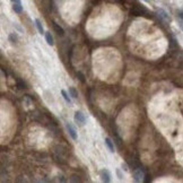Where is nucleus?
<instances>
[{
    "label": "nucleus",
    "instance_id": "obj_1",
    "mask_svg": "<svg viewBox=\"0 0 183 183\" xmlns=\"http://www.w3.org/2000/svg\"><path fill=\"white\" fill-rule=\"evenodd\" d=\"M74 120L76 122L77 124L79 127H82L85 126V123H86V116H85V114L80 112V111H76L75 112V115H74Z\"/></svg>",
    "mask_w": 183,
    "mask_h": 183
},
{
    "label": "nucleus",
    "instance_id": "obj_15",
    "mask_svg": "<svg viewBox=\"0 0 183 183\" xmlns=\"http://www.w3.org/2000/svg\"><path fill=\"white\" fill-rule=\"evenodd\" d=\"M77 76H78V78H79V80H80V82H84V84L86 82V80H85V76L82 75V72H78V74H77Z\"/></svg>",
    "mask_w": 183,
    "mask_h": 183
},
{
    "label": "nucleus",
    "instance_id": "obj_10",
    "mask_svg": "<svg viewBox=\"0 0 183 183\" xmlns=\"http://www.w3.org/2000/svg\"><path fill=\"white\" fill-rule=\"evenodd\" d=\"M35 26H36V28H38V31L40 34H45L44 28H43L42 23H41V20H40V19H35Z\"/></svg>",
    "mask_w": 183,
    "mask_h": 183
},
{
    "label": "nucleus",
    "instance_id": "obj_16",
    "mask_svg": "<svg viewBox=\"0 0 183 183\" xmlns=\"http://www.w3.org/2000/svg\"><path fill=\"white\" fill-rule=\"evenodd\" d=\"M121 166H122V170L124 171V172H128V171H129V166H128L127 163H122Z\"/></svg>",
    "mask_w": 183,
    "mask_h": 183
},
{
    "label": "nucleus",
    "instance_id": "obj_9",
    "mask_svg": "<svg viewBox=\"0 0 183 183\" xmlns=\"http://www.w3.org/2000/svg\"><path fill=\"white\" fill-rule=\"evenodd\" d=\"M105 145L107 146L108 150H110L111 153H114V152H115V149H114L113 141H112V140H111L110 138H105Z\"/></svg>",
    "mask_w": 183,
    "mask_h": 183
},
{
    "label": "nucleus",
    "instance_id": "obj_19",
    "mask_svg": "<svg viewBox=\"0 0 183 183\" xmlns=\"http://www.w3.org/2000/svg\"><path fill=\"white\" fill-rule=\"evenodd\" d=\"M179 26H180V28L183 31V20H180V22H179Z\"/></svg>",
    "mask_w": 183,
    "mask_h": 183
},
{
    "label": "nucleus",
    "instance_id": "obj_7",
    "mask_svg": "<svg viewBox=\"0 0 183 183\" xmlns=\"http://www.w3.org/2000/svg\"><path fill=\"white\" fill-rule=\"evenodd\" d=\"M61 95H62V97H63V100L67 102L69 105H71L72 104V101H71V97H70V94H68L64 89H61Z\"/></svg>",
    "mask_w": 183,
    "mask_h": 183
},
{
    "label": "nucleus",
    "instance_id": "obj_17",
    "mask_svg": "<svg viewBox=\"0 0 183 183\" xmlns=\"http://www.w3.org/2000/svg\"><path fill=\"white\" fill-rule=\"evenodd\" d=\"M177 16L181 20H183V10H177Z\"/></svg>",
    "mask_w": 183,
    "mask_h": 183
},
{
    "label": "nucleus",
    "instance_id": "obj_12",
    "mask_svg": "<svg viewBox=\"0 0 183 183\" xmlns=\"http://www.w3.org/2000/svg\"><path fill=\"white\" fill-rule=\"evenodd\" d=\"M13 10L16 14H22V12H23L22 4H13Z\"/></svg>",
    "mask_w": 183,
    "mask_h": 183
},
{
    "label": "nucleus",
    "instance_id": "obj_18",
    "mask_svg": "<svg viewBox=\"0 0 183 183\" xmlns=\"http://www.w3.org/2000/svg\"><path fill=\"white\" fill-rule=\"evenodd\" d=\"M116 174H118V177H119V179H123V175H122V173H121V171L119 170V169L116 170Z\"/></svg>",
    "mask_w": 183,
    "mask_h": 183
},
{
    "label": "nucleus",
    "instance_id": "obj_6",
    "mask_svg": "<svg viewBox=\"0 0 183 183\" xmlns=\"http://www.w3.org/2000/svg\"><path fill=\"white\" fill-rule=\"evenodd\" d=\"M157 14L159 15V17H162L163 19H165V20H167V22H171V17L170 15L165 12L164 9H162V8H159V9H157Z\"/></svg>",
    "mask_w": 183,
    "mask_h": 183
},
{
    "label": "nucleus",
    "instance_id": "obj_4",
    "mask_svg": "<svg viewBox=\"0 0 183 183\" xmlns=\"http://www.w3.org/2000/svg\"><path fill=\"white\" fill-rule=\"evenodd\" d=\"M144 177V172L141 171V169H137V171L133 172V180L136 182H141Z\"/></svg>",
    "mask_w": 183,
    "mask_h": 183
},
{
    "label": "nucleus",
    "instance_id": "obj_3",
    "mask_svg": "<svg viewBox=\"0 0 183 183\" xmlns=\"http://www.w3.org/2000/svg\"><path fill=\"white\" fill-rule=\"evenodd\" d=\"M66 128H67V130H68V133H69V136L71 137V139H74V140H77L78 136H77V132H76V130H75V128L71 126L70 123H67V124H66Z\"/></svg>",
    "mask_w": 183,
    "mask_h": 183
},
{
    "label": "nucleus",
    "instance_id": "obj_20",
    "mask_svg": "<svg viewBox=\"0 0 183 183\" xmlns=\"http://www.w3.org/2000/svg\"><path fill=\"white\" fill-rule=\"evenodd\" d=\"M10 1H12L13 4H22V2H20V0H10Z\"/></svg>",
    "mask_w": 183,
    "mask_h": 183
},
{
    "label": "nucleus",
    "instance_id": "obj_2",
    "mask_svg": "<svg viewBox=\"0 0 183 183\" xmlns=\"http://www.w3.org/2000/svg\"><path fill=\"white\" fill-rule=\"evenodd\" d=\"M100 177H101V180L103 182L105 183H108L111 182V174H110V172L108 170H101L100 171Z\"/></svg>",
    "mask_w": 183,
    "mask_h": 183
},
{
    "label": "nucleus",
    "instance_id": "obj_5",
    "mask_svg": "<svg viewBox=\"0 0 183 183\" xmlns=\"http://www.w3.org/2000/svg\"><path fill=\"white\" fill-rule=\"evenodd\" d=\"M52 26H53V30L56 31V33H57L59 36H63V35H64V31H63V28L59 25V24L53 22V23H52Z\"/></svg>",
    "mask_w": 183,
    "mask_h": 183
},
{
    "label": "nucleus",
    "instance_id": "obj_14",
    "mask_svg": "<svg viewBox=\"0 0 183 183\" xmlns=\"http://www.w3.org/2000/svg\"><path fill=\"white\" fill-rule=\"evenodd\" d=\"M17 87H18L19 89H23V88H26V85L24 82H22V80H18L17 82Z\"/></svg>",
    "mask_w": 183,
    "mask_h": 183
},
{
    "label": "nucleus",
    "instance_id": "obj_13",
    "mask_svg": "<svg viewBox=\"0 0 183 183\" xmlns=\"http://www.w3.org/2000/svg\"><path fill=\"white\" fill-rule=\"evenodd\" d=\"M69 94L72 98H78V92L75 87H69Z\"/></svg>",
    "mask_w": 183,
    "mask_h": 183
},
{
    "label": "nucleus",
    "instance_id": "obj_8",
    "mask_svg": "<svg viewBox=\"0 0 183 183\" xmlns=\"http://www.w3.org/2000/svg\"><path fill=\"white\" fill-rule=\"evenodd\" d=\"M45 41H46V43L49 45H54V40H53V36L51 35L50 32H46L45 33Z\"/></svg>",
    "mask_w": 183,
    "mask_h": 183
},
{
    "label": "nucleus",
    "instance_id": "obj_11",
    "mask_svg": "<svg viewBox=\"0 0 183 183\" xmlns=\"http://www.w3.org/2000/svg\"><path fill=\"white\" fill-rule=\"evenodd\" d=\"M8 40H9V42H12L13 44H15V43H17V41H18V36H17L16 33H10V34L8 35Z\"/></svg>",
    "mask_w": 183,
    "mask_h": 183
},
{
    "label": "nucleus",
    "instance_id": "obj_21",
    "mask_svg": "<svg viewBox=\"0 0 183 183\" xmlns=\"http://www.w3.org/2000/svg\"><path fill=\"white\" fill-rule=\"evenodd\" d=\"M146 2H150V0H145Z\"/></svg>",
    "mask_w": 183,
    "mask_h": 183
}]
</instances>
